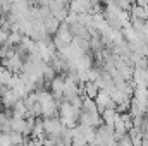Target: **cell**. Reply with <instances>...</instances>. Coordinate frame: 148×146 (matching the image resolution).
I'll list each match as a JSON object with an SVG mask.
<instances>
[{
	"label": "cell",
	"mask_w": 148,
	"mask_h": 146,
	"mask_svg": "<svg viewBox=\"0 0 148 146\" xmlns=\"http://www.w3.org/2000/svg\"><path fill=\"white\" fill-rule=\"evenodd\" d=\"M43 129H45V136L53 139V138H59L66 127L59 117H52V119H43Z\"/></svg>",
	"instance_id": "obj_1"
},
{
	"label": "cell",
	"mask_w": 148,
	"mask_h": 146,
	"mask_svg": "<svg viewBox=\"0 0 148 146\" xmlns=\"http://www.w3.org/2000/svg\"><path fill=\"white\" fill-rule=\"evenodd\" d=\"M93 100H95V105H97L98 112H103L105 108H115V103L112 102V98L109 96V93L103 91V89H100Z\"/></svg>",
	"instance_id": "obj_2"
},
{
	"label": "cell",
	"mask_w": 148,
	"mask_h": 146,
	"mask_svg": "<svg viewBox=\"0 0 148 146\" xmlns=\"http://www.w3.org/2000/svg\"><path fill=\"white\" fill-rule=\"evenodd\" d=\"M19 100H21V98H19V96H17V95L10 89V88H5V89L2 91V95H0L2 107H3L5 110H10L14 105H16V103H17V102H19Z\"/></svg>",
	"instance_id": "obj_3"
},
{
	"label": "cell",
	"mask_w": 148,
	"mask_h": 146,
	"mask_svg": "<svg viewBox=\"0 0 148 146\" xmlns=\"http://www.w3.org/2000/svg\"><path fill=\"white\" fill-rule=\"evenodd\" d=\"M10 131L26 136V119H21V117H10Z\"/></svg>",
	"instance_id": "obj_4"
},
{
	"label": "cell",
	"mask_w": 148,
	"mask_h": 146,
	"mask_svg": "<svg viewBox=\"0 0 148 146\" xmlns=\"http://www.w3.org/2000/svg\"><path fill=\"white\" fill-rule=\"evenodd\" d=\"M29 136H31L33 139H43V138H45V129H43V120H41V119H36V120H35V126H33Z\"/></svg>",
	"instance_id": "obj_5"
},
{
	"label": "cell",
	"mask_w": 148,
	"mask_h": 146,
	"mask_svg": "<svg viewBox=\"0 0 148 146\" xmlns=\"http://www.w3.org/2000/svg\"><path fill=\"white\" fill-rule=\"evenodd\" d=\"M119 113H117V110L115 108H105L103 112H100V117H102V122L103 124H107V126H112L114 124V120H115V117H117Z\"/></svg>",
	"instance_id": "obj_6"
},
{
	"label": "cell",
	"mask_w": 148,
	"mask_h": 146,
	"mask_svg": "<svg viewBox=\"0 0 148 146\" xmlns=\"http://www.w3.org/2000/svg\"><path fill=\"white\" fill-rule=\"evenodd\" d=\"M14 53H16V46H12V45H9V43L0 45V60H7V59H10Z\"/></svg>",
	"instance_id": "obj_7"
},
{
	"label": "cell",
	"mask_w": 148,
	"mask_h": 146,
	"mask_svg": "<svg viewBox=\"0 0 148 146\" xmlns=\"http://www.w3.org/2000/svg\"><path fill=\"white\" fill-rule=\"evenodd\" d=\"M131 16H133V19H143L145 21V16H147V12H145V7H141V5H131Z\"/></svg>",
	"instance_id": "obj_8"
},
{
	"label": "cell",
	"mask_w": 148,
	"mask_h": 146,
	"mask_svg": "<svg viewBox=\"0 0 148 146\" xmlns=\"http://www.w3.org/2000/svg\"><path fill=\"white\" fill-rule=\"evenodd\" d=\"M81 110H83V112H98L97 105H95V100H91V98H86V96H83Z\"/></svg>",
	"instance_id": "obj_9"
},
{
	"label": "cell",
	"mask_w": 148,
	"mask_h": 146,
	"mask_svg": "<svg viewBox=\"0 0 148 146\" xmlns=\"http://www.w3.org/2000/svg\"><path fill=\"white\" fill-rule=\"evenodd\" d=\"M23 33H19V31H10L9 33V38H7V43L9 45H12V46H17L21 41H23Z\"/></svg>",
	"instance_id": "obj_10"
},
{
	"label": "cell",
	"mask_w": 148,
	"mask_h": 146,
	"mask_svg": "<svg viewBox=\"0 0 148 146\" xmlns=\"http://www.w3.org/2000/svg\"><path fill=\"white\" fill-rule=\"evenodd\" d=\"M117 143H119V146H134L133 143H131V139H129V136H127V134L121 136V138L117 139Z\"/></svg>",
	"instance_id": "obj_11"
},
{
	"label": "cell",
	"mask_w": 148,
	"mask_h": 146,
	"mask_svg": "<svg viewBox=\"0 0 148 146\" xmlns=\"http://www.w3.org/2000/svg\"><path fill=\"white\" fill-rule=\"evenodd\" d=\"M9 29H5V28H2L0 26V45H5L7 43V38H9Z\"/></svg>",
	"instance_id": "obj_12"
},
{
	"label": "cell",
	"mask_w": 148,
	"mask_h": 146,
	"mask_svg": "<svg viewBox=\"0 0 148 146\" xmlns=\"http://www.w3.org/2000/svg\"><path fill=\"white\" fill-rule=\"evenodd\" d=\"M2 108H3V107H2V102H0V110H2Z\"/></svg>",
	"instance_id": "obj_13"
},
{
	"label": "cell",
	"mask_w": 148,
	"mask_h": 146,
	"mask_svg": "<svg viewBox=\"0 0 148 146\" xmlns=\"http://www.w3.org/2000/svg\"><path fill=\"white\" fill-rule=\"evenodd\" d=\"M71 146H76V145H71Z\"/></svg>",
	"instance_id": "obj_14"
},
{
	"label": "cell",
	"mask_w": 148,
	"mask_h": 146,
	"mask_svg": "<svg viewBox=\"0 0 148 146\" xmlns=\"http://www.w3.org/2000/svg\"><path fill=\"white\" fill-rule=\"evenodd\" d=\"M0 65H2V64H0Z\"/></svg>",
	"instance_id": "obj_15"
}]
</instances>
